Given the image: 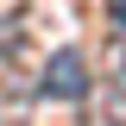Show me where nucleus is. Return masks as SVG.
Returning a JSON list of instances; mask_svg holds the SVG:
<instances>
[{"mask_svg":"<svg viewBox=\"0 0 126 126\" xmlns=\"http://www.w3.org/2000/svg\"><path fill=\"white\" fill-rule=\"evenodd\" d=\"M38 88H44L50 101H82V94H88V57L63 44L57 57H44V69H38Z\"/></svg>","mask_w":126,"mask_h":126,"instance_id":"f257e3e1","label":"nucleus"},{"mask_svg":"<svg viewBox=\"0 0 126 126\" xmlns=\"http://www.w3.org/2000/svg\"><path fill=\"white\" fill-rule=\"evenodd\" d=\"M107 88L126 101V38L120 32H113V44H107Z\"/></svg>","mask_w":126,"mask_h":126,"instance_id":"f03ea898","label":"nucleus"},{"mask_svg":"<svg viewBox=\"0 0 126 126\" xmlns=\"http://www.w3.org/2000/svg\"><path fill=\"white\" fill-rule=\"evenodd\" d=\"M107 13H113V32L126 38V0H107Z\"/></svg>","mask_w":126,"mask_h":126,"instance_id":"7ed1b4c3","label":"nucleus"}]
</instances>
